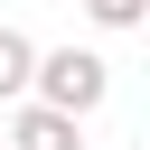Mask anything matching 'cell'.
Masks as SVG:
<instances>
[{
	"instance_id": "6da1fadb",
	"label": "cell",
	"mask_w": 150,
	"mask_h": 150,
	"mask_svg": "<svg viewBox=\"0 0 150 150\" xmlns=\"http://www.w3.org/2000/svg\"><path fill=\"white\" fill-rule=\"evenodd\" d=\"M103 94H112V66L94 56V47H38V66H28V103H47V112H103Z\"/></svg>"
},
{
	"instance_id": "7a4b0ae2",
	"label": "cell",
	"mask_w": 150,
	"mask_h": 150,
	"mask_svg": "<svg viewBox=\"0 0 150 150\" xmlns=\"http://www.w3.org/2000/svg\"><path fill=\"white\" fill-rule=\"evenodd\" d=\"M0 150H84V122L75 112H47V103H19Z\"/></svg>"
},
{
	"instance_id": "3957f363",
	"label": "cell",
	"mask_w": 150,
	"mask_h": 150,
	"mask_svg": "<svg viewBox=\"0 0 150 150\" xmlns=\"http://www.w3.org/2000/svg\"><path fill=\"white\" fill-rule=\"evenodd\" d=\"M28 66H38V38L0 28V103H28Z\"/></svg>"
},
{
	"instance_id": "277c9868",
	"label": "cell",
	"mask_w": 150,
	"mask_h": 150,
	"mask_svg": "<svg viewBox=\"0 0 150 150\" xmlns=\"http://www.w3.org/2000/svg\"><path fill=\"white\" fill-rule=\"evenodd\" d=\"M84 9H94V28H141L150 19V0H84Z\"/></svg>"
}]
</instances>
